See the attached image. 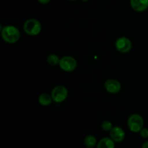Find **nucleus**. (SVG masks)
I'll use <instances>...</instances> for the list:
<instances>
[{
    "label": "nucleus",
    "mask_w": 148,
    "mask_h": 148,
    "mask_svg": "<svg viewBox=\"0 0 148 148\" xmlns=\"http://www.w3.org/2000/svg\"><path fill=\"white\" fill-rule=\"evenodd\" d=\"M1 35L3 40L7 43L13 44L20 40V32L17 27L11 25L4 26L1 28Z\"/></svg>",
    "instance_id": "obj_1"
},
{
    "label": "nucleus",
    "mask_w": 148,
    "mask_h": 148,
    "mask_svg": "<svg viewBox=\"0 0 148 148\" xmlns=\"http://www.w3.org/2000/svg\"><path fill=\"white\" fill-rule=\"evenodd\" d=\"M41 30V23L36 19H28V20H25L23 24V30L27 36H38L40 33Z\"/></svg>",
    "instance_id": "obj_2"
},
{
    "label": "nucleus",
    "mask_w": 148,
    "mask_h": 148,
    "mask_svg": "<svg viewBox=\"0 0 148 148\" xmlns=\"http://www.w3.org/2000/svg\"><path fill=\"white\" fill-rule=\"evenodd\" d=\"M144 119L140 114H133L128 118L127 126L132 132L140 133L142 129L144 127Z\"/></svg>",
    "instance_id": "obj_3"
},
{
    "label": "nucleus",
    "mask_w": 148,
    "mask_h": 148,
    "mask_svg": "<svg viewBox=\"0 0 148 148\" xmlns=\"http://www.w3.org/2000/svg\"><path fill=\"white\" fill-rule=\"evenodd\" d=\"M68 90L66 87L63 85H57L52 89L51 95L53 101L57 103L64 102L68 97Z\"/></svg>",
    "instance_id": "obj_4"
},
{
    "label": "nucleus",
    "mask_w": 148,
    "mask_h": 148,
    "mask_svg": "<svg viewBox=\"0 0 148 148\" xmlns=\"http://www.w3.org/2000/svg\"><path fill=\"white\" fill-rule=\"evenodd\" d=\"M59 66L62 70L66 72H72L76 69L77 62L74 57L71 56H64L60 59Z\"/></svg>",
    "instance_id": "obj_5"
},
{
    "label": "nucleus",
    "mask_w": 148,
    "mask_h": 148,
    "mask_svg": "<svg viewBox=\"0 0 148 148\" xmlns=\"http://www.w3.org/2000/svg\"><path fill=\"white\" fill-rule=\"evenodd\" d=\"M115 48L120 53H127L131 51L132 48V43L130 38L125 36H121L116 40Z\"/></svg>",
    "instance_id": "obj_6"
},
{
    "label": "nucleus",
    "mask_w": 148,
    "mask_h": 148,
    "mask_svg": "<svg viewBox=\"0 0 148 148\" xmlns=\"http://www.w3.org/2000/svg\"><path fill=\"white\" fill-rule=\"evenodd\" d=\"M104 88L109 93L116 94L121 91V85L117 79H108L104 83Z\"/></svg>",
    "instance_id": "obj_7"
},
{
    "label": "nucleus",
    "mask_w": 148,
    "mask_h": 148,
    "mask_svg": "<svg viewBox=\"0 0 148 148\" xmlns=\"http://www.w3.org/2000/svg\"><path fill=\"white\" fill-rule=\"evenodd\" d=\"M110 137L116 143H120L123 142L125 139V132L121 127L116 126L112 128L109 132Z\"/></svg>",
    "instance_id": "obj_8"
},
{
    "label": "nucleus",
    "mask_w": 148,
    "mask_h": 148,
    "mask_svg": "<svg viewBox=\"0 0 148 148\" xmlns=\"http://www.w3.org/2000/svg\"><path fill=\"white\" fill-rule=\"evenodd\" d=\"M130 6L137 12H143L148 9V0H130Z\"/></svg>",
    "instance_id": "obj_9"
},
{
    "label": "nucleus",
    "mask_w": 148,
    "mask_h": 148,
    "mask_svg": "<svg viewBox=\"0 0 148 148\" xmlns=\"http://www.w3.org/2000/svg\"><path fill=\"white\" fill-rule=\"evenodd\" d=\"M115 143L111 137H103L98 142L96 148H115Z\"/></svg>",
    "instance_id": "obj_10"
},
{
    "label": "nucleus",
    "mask_w": 148,
    "mask_h": 148,
    "mask_svg": "<svg viewBox=\"0 0 148 148\" xmlns=\"http://www.w3.org/2000/svg\"><path fill=\"white\" fill-rule=\"evenodd\" d=\"M38 103L40 105L43 106H49L53 102V99L51 95H49L47 93H42L38 96Z\"/></svg>",
    "instance_id": "obj_11"
},
{
    "label": "nucleus",
    "mask_w": 148,
    "mask_h": 148,
    "mask_svg": "<svg viewBox=\"0 0 148 148\" xmlns=\"http://www.w3.org/2000/svg\"><path fill=\"white\" fill-rule=\"evenodd\" d=\"M84 144L88 147H96L98 141L95 136L89 134V135H87L84 139Z\"/></svg>",
    "instance_id": "obj_12"
},
{
    "label": "nucleus",
    "mask_w": 148,
    "mask_h": 148,
    "mask_svg": "<svg viewBox=\"0 0 148 148\" xmlns=\"http://www.w3.org/2000/svg\"><path fill=\"white\" fill-rule=\"evenodd\" d=\"M60 59L59 56L54 53H51V54L49 55L46 58V62L49 64L50 66H54L56 65H59V62H60Z\"/></svg>",
    "instance_id": "obj_13"
},
{
    "label": "nucleus",
    "mask_w": 148,
    "mask_h": 148,
    "mask_svg": "<svg viewBox=\"0 0 148 148\" xmlns=\"http://www.w3.org/2000/svg\"><path fill=\"white\" fill-rule=\"evenodd\" d=\"M113 124L110 121H108V120H105V121H103L101 123V129H102L103 131L106 132H110L113 128Z\"/></svg>",
    "instance_id": "obj_14"
},
{
    "label": "nucleus",
    "mask_w": 148,
    "mask_h": 148,
    "mask_svg": "<svg viewBox=\"0 0 148 148\" xmlns=\"http://www.w3.org/2000/svg\"><path fill=\"white\" fill-rule=\"evenodd\" d=\"M140 135L143 138L147 139L148 138V129L143 127V128L141 130V131L140 132Z\"/></svg>",
    "instance_id": "obj_15"
},
{
    "label": "nucleus",
    "mask_w": 148,
    "mask_h": 148,
    "mask_svg": "<svg viewBox=\"0 0 148 148\" xmlns=\"http://www.w3.org/2000/svg\"><path fill=\"white\" fill-rule=\"evenodd\" d=\"M37 1L41 4H47L50 2L51 0H37Z\"/></svg>",
    "instance_id": "obj_16"
},
{
    "label": "nucleus",
    "mask_w": 148,
    "mask_h": 148,
    "mask_svg": "<svg viewBox=\"0 0 148 148\" xmlns=\"http://www.w3.org/2000/svg\"><path fill=\"white\" fill-rule=\"evenodd\" d=\"M142 148H148V140L143 143V145H142Z\"/></svg>",
    "instance_id": "obj_17"
},
{
    "label": "nucleus",
    "mask_w": 148,
    "mask_h": 148,
    "mask_svg": "<svg viewBox=\"0 0 148 148\" xmlns=\"http://www.w3.org/2000/svg\"><path fill=\"white\" fill-rule=\"evenodd\" d=\"M82 1H84V2H86V1H89V0H82Z\"/></svg>",
    "instance_id": "obj_18"
},
{
    "label": "nucleus",
    "mask_w": 148,
    "mask_h": 148,
    "mask_svg": "<svg viewBox=\"0 0 148 148\" xmlns=\"http://www.w3.org/2000/svg\"><path fill=\"white\" fill-rule=\"evenodd\" d=\"M67 1H77V0H67Z\"/></svg>",
    "instance_id": "obj_19"
},
{
    "label": "nucleus",
    "mask_w": 148,
    "mask_h": 148,
    "mask_svg": "<svg viewBox=\"0 0 148 148\" xmlns=\"http://www.w3.org/2000/svg\"><path fill=\"white\" fill-rule=\"evenodd\" d=\"M85 148H94V147H86Z\"/></svg>",
    "instance_id": "obj_20"
}]
</instances>
